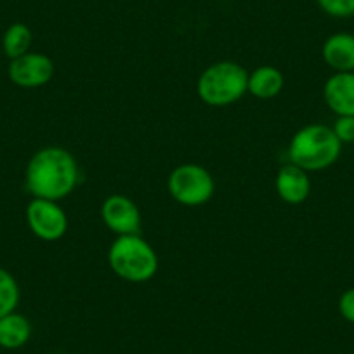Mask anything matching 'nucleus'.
Masks as SVG:
<instances>
[{
	"instance_id": "2",
	"label": "nucleus",
	"mask_w": 354,
	"mask_h": 354,
	"mask_svg": "<svg viewBox=\"0 0 354 354\" xmlns=\"http://www.w3.org/2000/svg\"><path fill=\"white\" fill-rule=\"evenodd\" d=\"M342 142L333 134L332 127L323 124H311L299 129L288 145L290 163L301 167L306 172H318L332 167L339 160Z\"/></svg>"
},
{
	"instance_id": "16",
	"label": "nucleus",
	"mask_w": 354,
	"mask_h": 354,
	"mask_svg": "<svg viewBox=\"0 0 354 354\" xmlns=\"http://www.w3.org/2000/svg\"><path fill=\"white\" fill-rule=\"evenodd\" d=\"M323 12L332 18H351L354 16V0H316Z\"/></svg>"
},
{
	"instance_id": "6",
	"label": "nucleus",
	"mask_w": 354,
	"mask_h": 354,
	"mask_svg": "<svg viewBox=\"0 0 354 354\" xmlns=\"http://www.w3.org/2000/svg\"><path fill=\"white\" fill-rule=\"evenodd\" d=\"M26 223L32 233L44 241H57L68 230L66 212L57 202L33 198L26 207Z\"/></svg>"
},
{
	"instance_id": "15",
	"label": "nucleus",
	"mask_w": 354,
	"mask_h": 354,
	"mask_svg": "<svg viewBox=\"0 0 354 354\" xmlns=\"http://www.w3.org/2000/svg\"><path fill=\"white\" fill-rule=\"evenodd\" d=\"M19 285L8 270L0 268V318L16 311L19 304Z\"/></svg>"
},
{
	"instance_id": "12",
	"label": "nucleus",
	"mask_w": 354,
	"mask_h": 354,
	"mask_svg": "<svg viewBox=\"0 0 354 354\" xmlns=\"http://www.w3.org/2000/svg\"><path fill=\"white\" fill-rule=\"evenodd\" d=\"M285 78L274 66H259L248 73V93L257 100H273L281 93Z\"/></svg>"
},
{
	"instance_id": "5",
	"label": "nucleus",
	"mask_w": 354,
	"mask_h": 354,
	"mask_svg": "<svg viewBox=\"0 0 354 354\" xmlns=\"http://www.w3.org/2000/svg\"><path fill=\"white\" fill-rule=\"evenodd\" d=\"M169 193L177 203L198 207L209 202L216 192V183L205 167L198 163L177 165L169 176Z\"/></svg>"
},
{
	"instance_id": "3",
	"label": "nucleus",
	"mask_w": 354,
	"mask_h": 354,
	"mask_svg": "<svg viewBox=\"0 0 354 354\" xmlns=\"http://www.w3.org/2000/svg\"><path fill=\"white\" fill-rule=\"evenodd\" d=\"M108 262L118 278L145 283L158 271V257L151 245L139 234H122L108 250Z\"/></svg>"
},
{
	"instance_id": "18",
	"label": "nucleus",
	"mask_w": 354,
	"mask_h": 354,
	"mask_svg": "<svg viewBox=\"0 0 354 354\" xmlns=\"http://www.w3.org/2000/svg\"><path fill=\"white\" fill-rule=\"evenodd\" d=\"M339 313L346 322L354 325V287L347 288L339 299Z\"/></svg>"
},
{
	"instance_id": "11",
	"label": "nucleus",
	"mask_w": 354,
	"mask_h": 354,
	"mask_svg": "<svg viewBox=\"0 0 354 354\" xmlns=\"http://www.w3.org/2000/svg\"><path fill=\"white\" fill-rule=\"evenodd\" d=\"M323 61L335 73L354 71V35L353 33H333L322 47Z\"/></svg>"
},
{
	"instance_id": "8",
	"label": "nucleus",
	"mask_w": 354,
	"mask_h": 354,
	"mask_svg": "<svg viewBox=\"0 0 354 354\" xmlns=\"http://www.w3.org/2000/svg\"><path fill=\"white\" fill-rule=\"evenodd\" d=\"M101 219L117 236L138 234L141 230V212L129 196L111 195L101 207Z\"/></svg>"
},
{
	"instance_id": "4",
	"label": "nucleus",
	"mask_w": 354,
	"mask_h": 354,
	"mask_svg": "<svg viewBox=\"0 0 354 354\" xmlns=\"http://www.w3.org/2000/svg\"><path fill=\"white\" fill-rule=\"evenodd\" d=\"M248 91V73L233 61L214 63L200 75L196 84L198 97L209 106H227L236 103Z\"/></svg>"
},
{
	"instance_id": "9",
	"label": "nucleus",
	"mask_w": 354,
	"mask_h": 354,
	"mask_svg": "<svg viewBox=\"0 0 354 354\" xmlns=\"http://www.w3.org/2000/svg\"><path fill=\"white\" fill-rule=\"evenodd\" d=\"M323 100L337 117H354V71L328 77L323 85Z\"/></svg>"
},
{
	"instance_id": "17",
	"label": "nucleus",
	"mask_w": 354,
	"mask_h": 354,
	"mask_svg": "<svg viewBox=\"0 0 354 354\" xmlns=\"http://www.w3.org/2000/svg\"><path fill=\"white\" fill-rule=\"evenodd\" d=\"M332 131L342 145L354 142V117H337Z\"/></svg>"
},
{
	"instance_id": "10",
	"label": "nucleus",
	"mask_w": 354,
	"mask_h": 354,
	"mask_svg": "<svg viewBox=\"0 0 354 354\" xmlns=\"http://www.w3.org/2000/svg\"><path fill=\"white\" fill-rule=\"evenodd\" d=\"M274 186H277L278 196L288 205H299L306 202L311 193V181H309L308 172L294 163H287L278 170Z\"/></svg>"
},
{
	"instance_id": "14",
	"label": "nucleus",
	"mask_w": 354,
	"mask_h": 354,
	"mask_svg": "<svg viewBox=\"0 0 354 354\" xmlns=\"http://www.w3.org/2000/svg\"><path fill=\"white\" fill-rule=\"evenodd\" d=\"M32 30L25 25V23H15L9 26L2 37V49L9 59H16V57L23 56V54L30 53L32 47Z\"/></svg>"
},
{
	"instance_id": "7",
	"label": "nucleus",
	"mask_w": 354,
	"mask_h": 354,
	"mask_svg": "<svg viewBox=\"0 0 354 354\" xmlns=\"http://www.w3.org/2000/svg\"><path fill=\"white\" fill-rule=\"evenodd\" d=\"M54 77V63L49 56L42 53H26L11 59L9 78L12 84L25 88L42 87L49 84Z\"/></svg>"
},
{
	"instance_id": "1",
	"label": "nucleus",
	"mask_w": 354,
	"mask_h": 354,
	"mask_svg": "<svg viewBox=\"0 0 354 354\" xmlns=\"http://www.w3.org/2000/svg\"><path fill=\"white\" fill-rule=\"evenodd\" d=\"M25 183L33 198L59 202L77 186V160L68 149L59 146L39 149L26 165Z\"/></svg>"
},
{
	"instance_id": "13",
	"label": "nucleus",
	"mask_w": 354,
	"mask_h": 354,
	"mask_svg": "<svg viewBox=\"0 0 354 354\" xmlns=\"http://www.w3.org/2000/svg\"><path fill=\"white\" fill-rule=\"evenodd\" d=\"M32 337V325L28 318L19 313H11L0 318V347L4 349H19Z\"/></svg>"
}]
</instances>
